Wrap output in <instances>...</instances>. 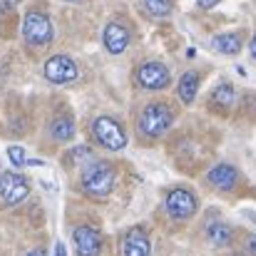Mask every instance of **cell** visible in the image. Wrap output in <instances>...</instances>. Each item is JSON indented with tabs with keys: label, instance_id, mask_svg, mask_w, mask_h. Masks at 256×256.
I'll return each instance as SVG.
<instances>
[{
	"label": "cell",
	"instance_id": "cell-18",
	"mask_svg": "<svg viewBox=\"0 0 256 256\" xmlns=\"http://www.w3.org/2000/svg\"><path fill=\"white\" fill-rule=\"evenodd\" d=\"M142 2L152 18H170L172 15V0H142Z\"/></svg>",
	"mask_w": 256,
	"mask_h": 256
},
{
	"label": "cell",
	"instance_id": "cell-5",
	"mask_svg": "<svg viewBox=\"0 0 256 256\" xmlns=\"http://www.w3.org/2000/svg\"><path fill=\"white\" fill-rule=\"evenodd\" d=\"M78 78H80V70H78L75 60L68 55H52L45 62V80L52 85H70Z\"/></svg>",
	"mask_w": 256,
	"mask_h": 256
},
{
	"label": "cell",
	"instance_id": "cell-14",
	"mask_svg": "<svg viewBox=\"0 0 256 256\" xmlns=\"http://www.w3.org/2000/svg\"><path fill=\"white\" fill-rule=\"evenodd\" d=\"M212 48L222 55H236L242 50V35L239 32H224V35H216L212 40Z\"/></svg>",
	"mask_w": 256,
	"mask_h": 256
},
{
	"label": "cell",
	"instance_id": "cell-11",
	"mask_svg": "<svg viewBox=\"0 0 256 256\" xmlns=\"http://www.w3.org/2000/svg\"><path fill=\"white\" fill-rule=\"evenodd\" d=\"M122 254L124 256H150L152 254V244H150L147 234L142 229L127 232L124 239H122Z\"/></svg>",
	"mask_w": 256,
	"mask_h": 256
},
{
	"label": "cell",
	"instance_id": "cell-19",
	"mask_svg": "<svg viewBox=\"0 0 256 256\" xmlns=\"http://www.w3.org/2000/svg\"><path fill=\"white\" fill-rule=\"evenodd\" d=\"M8 160L12 162V167H25L28 164V157H25L22 147H8Z\"/></svg>",
	"mask_w": 256,
	"mask_h": 256
},
{
	"label": "cell",
	"instance_id": "cell-6",
	"mask_svg": "<svg viewBox=\"0 0 256 256\" xmlns=\"http://www.w3.org/2000/svg\"><path fill=\"white\" fill-rule=\"evenodd\" d=\"M30 196V184L22 179V174L2 172L0 174V202L8 206H15Z\"/></svg>",
	"mask_w": 256,
	"mask_h": 256
},
{
	"label": "cell",
	"instance_id": "cell-4",
	"mask_svg": "<svg viewBox=\"0 0 256 256\" xmlns=\"http://www.w3.org/2000/svg\"><path fill=\"white\" fill-rule=\"evenodd\" d=\"M92 134L110 152H120V150L127 147V134H124L122 124L117 120H112V117H97L92 122Z\"/></svg>",
	"mask_w": 256,
	"mask_h": 256
},
{
	"label": "cell",
	"instance_id": "cell-16",
	"mask_svg": "<svg viewBox=\"0 0 256 256\" xmlns=\"http://www.w3.org/2000/svg\"><path fill=\"white\" fill-rule=\"evenodd\" d=\"M206 236H209V242H212L214 246H224V244H229V242L234 239V232H232V226L216 222V224H209V226H206Z\"/></svg>",
	"mask_w": 256,
	"mask_h": 256
},
{
	"label": "cell",
	"instance_id": "cell-15",
	"mask_svg": "<svg viewBox=\"0 0 256 256\" xmlns=\"http://www.w3.org/2000/svg\"><path fill=\"white\" fill-rule=\"evenodd\" d=\"M50 134H52V140H58V142H68V140L75 137V122H72L70 117H58V120L50 124Z\"/></svg>",
	"mask_w": 256,
	"mask_h": 256
},
{
	"label": "cell",
	"instance_id": "cell-25",
	"mask_svg": "<svg viewBox=\"0 0 256 256\" xmlns=\"http://www.w3.org/2000/svg\"><path fill=\"white\" fill-rule=\"evenodd\" d=\"M249 254L256 256V236H252V239H249Z\"/></svg>",
	"mask_w": 256,
	"mask_h": 256
},
{
	"label": "cell",
	"instance_id": "cell-24",
	"mask_svg": "<svg viewBox=\"0 0 256 256\" xmlns=\"http://www.w3.org/2000/svg\"><path fill=\"white\" fill-rule=\"evenodd\" d=\"M25 256H48V252L45 249H32V252H28Z\"/></svg>",
	"mask_w": 256,
	"mask_h": 256
},
{
	"label": "cell",
	"instance_id": "cell-20",
	"mask_svg": "<svg viewBox=\"0 0 256 256\" xmlns=\"http://www.w3.org/2000/svg\"><path fill=\"white\" fill-rule=\"evenodd\" d=\"M18 8V0H0V18H8Z\"/></svg>",
	"mask_w": 256,
	"mask_h": 256
},
{
	"label": "cell",
	"instance_id": "cell-27",
	"mask_svg": "<svg viewBox=\"0 0 256 256\" xmlns=\"http://www.w3.org/2000/svg\"><path fill=\"white\" fill-rule=\"evenodd\" d=\"M68 2H82V0H68Z\"/></svg>",
	"mask_w": 256,
	"mask_h": 256
},
{
	"label": "cell",
	"instance_id": "cell-1",
	"mask_svg": "<svg viewBox=\"0 0 256 256\" xmlns=\"http://www.w3.org/2000/svg\"><path fill=\"white\" fill-rule=\"evenodd\" d=\"M114 189V167L107 162H92L82 172V192L90 196L104 199Z\"/></svg>",
	"mask_w": 256,
	"mask_h": 256
},
{
	"label": "cell",
	"instance_id": "cell-26",
	"mask_svg": "<svg viewBox=\"0 0 256 256\" xmlns=\"http://www.w3.org/2000/svg\"><path fill=\"white\" fill-rule=\"evenodd\" d=\"M249 50H252V58L256 60V35L252 38V42H249Z\"/></svg>",
	"mask_w": 256,
	"mask_h": 256
},
{
	"label": "cell",
	"instance_id": "cell-10",
	"mask_svg": "<svg viewBox=\"0 0 256 256\" xmlns=\"http://www.w3.org/2000/svg\"><path fill=\"white\" fill-rule=\"evenodd\" d=\"M102 40H104L107 52H112V55H122V52L130 48V30H127L122 22H110V25L104 28Z\"/></svg>",
	"mask_w": 256,
	"mask_h": 256
},
{
	"label": "cell",
	"instance_id": "cell-8",
	"mask_svg": "<svg viewBox=\"0 0 256 256\" xmlns=\"http://www.w3.org/2000/svg\"><path fill=\"white\" fill-rule=\"evenodd\" d=\"M167 212L172 219H189L196 214V196L186 189H174L167 194Z\"/></svg>",
	"mask_w": 256,
	"mask_h": 256
},
{
	"label": "cell",
	"instance_id": "cell-12",
	"mask_svg": "<svg viewBox=\"0 0 256 256\" xmlns=\"http://www.w3.org/2000/svg\"><path fill=\"white\" fill-rule=\"evenodd\" d=\"M209 182H212L216 189L229 192V189L236 186V182H239V172L234 170L232 164H216L214 170L209 172Z\"/></svg>",
	"mask_w": 256,
	"mask_h": 256
},
{
	"label": "cell",
	"instance_id": "cell-3",
	"mask_svg": "<svg viewBox=\"0 0 256 256\" xmlns=\"http://www.w3.org/2000/svg\"><path fill=\"white\" fill-rule=\"evenodd\" d=\"M174 122V112H172L167 104L162 102H154V104H147L140 114V132L144 137H162Z\"/></svg>",
	"mask_w": 256,
	"mask_h": 256
},
{
	"label": "cell",
	"instance_id": "cell-21",
	"mask_svg": "<svg viewBox=\"0 0 256 256\" xmlns=\"http://www.w3.org/2000/svg\"><path fill=\"white\" fill-rule=\"evenodd\" d=\"M70 154H72L75 162H80V160H87V157H90V150H87V147H78V150H72Z\"/></svg>",
	"mask_w": 256,
	"mask_h": 256
},
{
	"label": "cell",
	"instance_id": "cell-22",
	"mask_svg": "<svg viewBox=\"0 0 256 256\" xmlns=\"http://www.w3.org/2000/svg\"><path fill=\"white\" fill-rule=\"evenodd\" d=\"M222 0H196V5L202 8V10H212L214 5H219Z\"/></svg>",
	"mask_w": 256,
	"mask_h": 256
},
{
	"label": "cell",
	"instance_id": "cell-23",
	"mask_svg": "<svg viewBox=\"0 0 256 256\" xmlns=\"http://www.w3.org/2000/svg\"><path fill=\"white\" fill-rule=\"evenodd\" d=\"M55 256H68V252H65V244H62V242H58V246H55Z\"/></svg>",
	"mask_w": 256,
	"mask_h": 256
},
{
	"label": "cell",
	"instance_id": "cell-17",
	"mask_svg": "<svg viewBox=\"0 0 256 256\" xmlns=\"http://www.w3.org/2000/svg\"><path fill=\"white\" fill-rule=\"evenodd\" d=\"M212 102L219 104V107H224V110H229L236 102V90L232 85H219L214 90V94H212Z\"/></svg>",
	"mask_w": 256,
	"mask_h": 256
},
{
	"label": "cell",
	"instance_id": "cell-7",
	"mask_svg": "<svg viewBox=\"0 0 256 256\" xmlns=\"http://www.w3.org/2000/svg\"><path fill=\"white\" fill-rule=\"evenodd\" d=\"M137 82L144 87V90H154V92H157V90L170 87L172 75L162 62H144V65L137 70Z\"/></svg>",
	"mask_w": 256,
	"mask_h": 256
},
{
	"label": "cell",
	"instance_id": "cell-2",
	"mask_svg": "<svg viewBox=\"0 0 256 256\" xmlns=\"http://www.w3.org/2000/svg\"><path fill=\"white\" fill-rule=\"evenodd\" d=\"M52 35H55L52 20H50L45 12L30 10V12L25 15V20H22V38H25L28 45H32V48H45V45L52 42Z\"/></svg>",
	"mask_w": 256,
	"mask_h": 256
},
{
	"label": "cell",
	"instance_id": "cell-9",
	"mask_svg": "<svg viewBox=\"0 0 256 256\" xmlns=\"http://www.w3.org/2000/svg\"><path fill=\"white\" fill-rule=\"evenodd\" d=\"M72 236H75V246H78V254L80 256H100V252H102V236H100L97 229L78 226Z\"/></svg>",
	"mask_w": 256,
	"mask_h": 256
},
{
	"label": "cell",
	"instance_id": "cell-13",
	"mask_svg": "<svg viewBox=\"0 0 256 256\" xmlns=\"http://www.w3.org/2000/svg\"><path fill=\"white\" fill-rule=\"evenodd\" d=\"M196 92H199V72H184L182 75V80H179V87H176V94H179V100L184 102V104H192L194 102V97H196Z\"/></svg>",
	"mask_w": 256,
	"mask_h": 256
}]
</instances>
